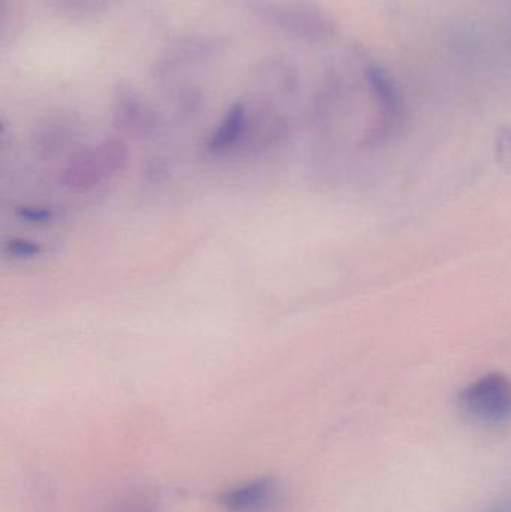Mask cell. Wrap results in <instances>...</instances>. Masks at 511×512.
<instances>
[{
  "label": "cell",
  "instance_id": "277c9868",
  "mask_svg": "<svg viewBox=\"0 0 511 512\" xmlns=\"http://www.w3.org/2000/svg\"><path fill=\"white\" fill-rule=\"evenodd\" d=\"M249 116L251 111L248 105L243 102L234 104L207 140L206 152L210 156L221 158L234 150H240L248 134Z\"/></svg>",
  "mask_w": 511,
  "mask_h": 512
},
{
  "label": "cell",
  "instance_id": "3957f363",
  "mask_svg": "<svg viewBox=\"0 0 511 512\" xmlns=\"http://www.w3.org/2000/svg\"><path fill=\"white\" fill-rule=\"evenodd\" d=\"M114 123L122 132L149 137L158 128L155 111L132 90H120L114 105Z\"/></svg>",
  "mask_w": 511,
  "mask_h": 512
},
{
  "label": "cell",
  "instance_id": "7c38bea8",
  "mask_svg": "<svg viewBox=\"0 0 511 512\" xmlns=\"http://www.w3.org/2000/svg\"><path fill=\"white\" fill-rule=\"evenodd\" d=\"M488 512H511V496L498 502V504L494 505Z\"/></svg>",
  "mask_w": 511,
  "mask_h": 512
},
{
  "label": "cell",
  "instance_id": "5b68a950",
  "mask_svg": "<svg viewBox=\"0 0 511 512\" xmlns=\"http://www.w3.org/2000/svg\"><path fill=\"white\" fill-rule=\"evenodd\" d=\"M77 138L78 128L71 117L62 116V114L47 117L35 129L32 138L33 150L38 158L50 161L74 147Z\"/></svg>",
  "mask_w": 511,
  "mask_h": 512
},
{
  "label": "cell",
  "instance_id": "8992f818",
  "mask_svg": "<svg viewBox=\"0 0 511 512\" xmlns=\"http://www.w3.org/2000/svg\"><path fill=\"white\" fill-rule=\"evenodd\" d=\"M273 495V481L261 478L222 493L219 504L225 512H263L272 504Z\"/></svg>",
  "mask_w": 511,
  "mask_h": 512
},
{
  "label": "cell",
  "instance_id": "6da1fadb",
  "mask_svg": "<svg viewBox=\"0 0 511 512\" xmlns=\"http://www.w3.org/2000/svg\"><path fill=\"white\" fill-rule=\"evenodd\" d=\"M129 149L120 138H107L74 150L60 171L59 182L80 194L104 185L128 167Z\"/></svg>",
  "mask_w": 511,
  "mask_h": 512
},
{
  "label": "cell",
  "instance_id": "7a4b0ae2",
  "mask_svg": "<svg viewBox=\"0 0 511 512\" xmlns=\"http://www.w3.org/2000/svg\"><path fill=\"white\" fill-rule=\"evenodd\" d=\"M459 408L471 420L488 426L511 421V378L489 373L471 382L459 394Z\"/></svg>",
  "mask_w": 511,
  "mask_h": 512
},
{
  "label": "cell",
  "instance_id": "ba28073f",
  "mask_svg": "<svg viewBox=\"0 0 511 512\" xmlns=\"http://www.w3.org/2000/svg\"><path fill=\"white\" fill-rule=\"evenodd\" d=\"M45 254L42 243L35 240L23 239V237H11L6 239L2 246V255L9 261L27 262L35 261Z\"/></svg>",
  "mask_w": 511,
  "mask_h": 512
},
{
  "label": "cell",
  "instance_id": "9c48e42d",
  "mask_svg": "<svg viewBox=\"0 0 511 512\" xmlns=\"http://www.w3.org/2000/svg\"><path fill=\"white\" fill-rule=\"evenodd\" d=\"M14 218L32 227H47L59 219V212L47 204H21L15 207Z\"/></svg>",
  "mask_w": 511,
  "mask_h": 512
},
{
  "label": "cell",
  "instance_id": "52a82bcc",
  "mask_svg": "<svg viewBox=\"0 0 511 512\" xmlns=\"http://www.w3.org/2000/svg\"><path fill=\"white\" fill-rule=\"evenodd\" d=\"M47 2L60 17L84 21L93 20L107 12L114 0H47Z\"/></svg>",
  "mask_w": 511,
  "mask_h": 512
},
{
  "label": "cell",
  "instance_id": "8fae6325",
  "mask_svg": "<svg viewBox=\"0 0 511 512\" xmlns=\"http://www.w3.org/2000/svg\"><path fill=\"white\" fill-rule=\"evenodd\" d=\"M116 512H155L152 508L147 507V505L143 504H132L126 505V507L120 508L119 511Z\"/></svg>",
  "mask_w": 511,
  "mask_h": 512
},
{
  "label": "cell",
  "instance_id": "30bf717a",
  "mask_svg": "<svg viewBox=\"0 0 511 512\" xmlns=\"http://www.w3.org/2000/svg\"><path fill=\"white\" fill-rule=\"evenodd\" d=\"M497 152V164L500 165L504 173L511 174V129H501L495 144Z\"/></svg>",
  "mask_w": 511,
  "mask_h": 512
}]
</instances>
